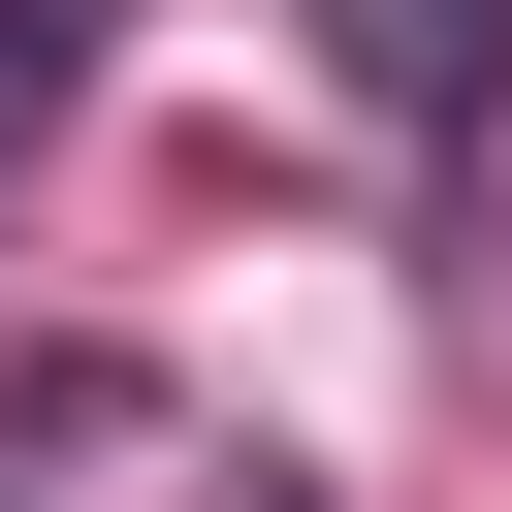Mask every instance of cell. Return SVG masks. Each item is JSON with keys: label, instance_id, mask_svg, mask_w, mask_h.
I'll list each match as a JSON object with an SVG mask.
<instances>
[{"label": "cell", "instance_id": "7a4b0ae2", "mask_svg": "<svg viewBox=\"0 0 512 512\" xmlns=\"http://www.w3.org/2000/svg\"><path fill=\"white\" fill-rule=\"evenodd\" d=\"M64 96H96V0H0V160H32Z\"/></svg>", "mask_w": 512, "mask_h": 512}, {"label": "cell", "instance_id": "6da1fadb", "mask_svg": "<svg viewBox=\"0 0 512 512\" xmlns=\"http://www.w3.org/2000/svg\"><path fill=\"white\" fill-rule=\"evenodd\" d=\"M480 64H512V0H352V96H416V128H448Z\"/></svg>", "mask_w": 512, "mask_h": 512}]
</instances>
